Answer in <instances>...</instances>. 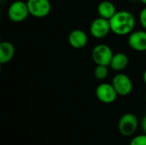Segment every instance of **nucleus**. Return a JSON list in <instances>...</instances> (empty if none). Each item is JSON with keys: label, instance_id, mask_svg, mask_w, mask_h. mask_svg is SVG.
Instances as JSON below:
<instances>
[{"label": "nucleus", "instance_id": "aec40b11", "mask_svg": "<svg viewBox=\"0 0 146 145\" xmlns=\"http://www.w3.org/2000/svg\"><path fill=\"white\" fill-rule=\"evenodd\" d=\"M145 102H146V95H145Z\"/></svg>", "mask_w": 146, "mask_h": 145}, {"label": "nucleus", "instance_id": "4468645a", "mask_svg": "<svg viewBox=\"0 0 146 145\" xmlns=\"http://www.w3.org/2000/svg\"><path fill=\"white\" fill-rule=\"evenodd\" d=\"M109 74L108 66L104 65H97L94 69V76L98 80H104L107 78Z\"/></svg>", "mask_w": 146, "mask_h": 145}, {"label": "nucleus", "instance_id": "1a4fd4ad", "mask_svg": "<svg viewBox=\"0 0 146 145\" xmlns=\"http://www.w3.org/2000/svg\"><path fill=\"white\" fill-rule=\"evenodd\" d=\"M128 44L135 51H146V31L131 32L128 37Z\"/></svg>", "mask_w": 146, "mask_h": 145}, {"label": "nucleus", "instance_id": "f257e3e1", "mask_svg": "<svg viewBox=\"0 0 146 145\" xmlns=\"http://www.w3.org/2000/svg\"><path fill=\"white\" fill-rule=\"evenodd\" d=\"M109 21L111 32L119 36L130 34L135 26L133 15L127 10L117 11Z\"/></svg>", "mask_w": 146, "mask_h": 145}, {"label": "nucleus", "instance_id": "9d476101", "mask_svg": "<svg viewBox=\"0 0 146 145\" xmlns=\"http://www.w3.org/2000/svg\"><path fill=\"white\" fill-rule=\"evenodd\" d=\"M87 42H88L87 34L80 29L73 30L68 35V43L74 49L84 48L86 45Z\"/></svg>", "mask_w": 146, "mask_h": 145}, {"label": "nucleus", "instance_id": "412c9836", "mask_svg": "<svg viewBox=\"0 0 146 145\" xmlns=\"http://www.w3.org/2000/svg\"><path fill=\"white\" fill-rule=\"evenodd\" d=\"M133 1H134V0H133Z\"/></svg>", "mask_w": 146, "mask_h": 145}, {"label": "nucleus", "instance_id": "2eb2a0df", "mask_svg": "<svg viewBox=\"0 0 146 145\" xmlns=\"http://www.w3.org/2000/svg\"><path fill=\"white\" fill-rule=\"evenodd\" d=\"M129 145H146V134H142L134 137Z\"/></svg>", "mask_w": 146, "mask_h": 145}, {"label": "nucleus", "instance_id": "a211bd4d", "mask_svg": "<svg viewBox=\"0 0 146 145\" xmlns=\"http://www.w3.org/2000/svg\"><path fill=\"white\" fill-rule=\"evenodd\" d=\"M143 80H144L145 84L146 85V69L145 71L144 72V73H143Z\"/></svg>", "mask_w": 146, "mask_h": 145}, {"label": "nucleus", "instance_id": "20e7f679", "mask_svg": "<svg viewBox=\"0 0 146 145\" xmlns=\"http://www.w3.org/2000/svg\"><path fill=\"white\" fill-rule=\"evenodd\" d=\"M114 53L111 48L104 44L96 45L92 52V56L97 65L110 66Z\"/></svg>", "mask_w": 146, "mask_h": 145}, {"label": "nucleus", "instance_id": "7ed1b4c3", "mask_svg": "<svg viewBox=\"0 0 146 145\" xmlns=\"http://www.w3.org/2000/svg\"><path fill=\"white\" fill-rule=\"evenodd\" d=\"M139 126V121L135 115L127 113L123 115L118 123V128L120 133L124 137H130L133 135Z\"/></svg>", "mask_w": 146, "mask_h": 145}, {"label": "nucleus", "instance_id": "f3484780", "mask_svg": "<svg viewBox=\"0 0 146 145\" xmlns=\"http://www.w3.org/2000/svg\"><path fill=\"white\" fill-rule=\"evenodd\" d=\"M141 127H142V130L144 131V132L146 134V115L144 116V118L142 119V121H141Z\"/></svg>", "mask_w": 146, "mask_h": 145}, {"label": "nucleus", "instance_id": "ddd939ff", "mask_svg": "<svg viewBox=\"0 0 146 145\" xmlns=\"http://www.w3.org/2000/svg\"><path fill=\"white\" fill-rule=\"evenodd\" d=\"M116 8L115 4L110 1H102L98 7V13L100 17L105 18L107 20L111 19L116 13Z\"/></svg>", "mask_w": 146, "mask_h": 145}, {"label": "nucleus", "instance_id": "f03ea898", "mask_svg": "<svg viewBox=\"0 0 146 145\" xmlns=\"http://www.w3.org/2000/svg\"><path fill=\"white\" fill-rule=\"evenodd\" d=\"M30 15L27 2L16 0L13 2L8 9V16L13 22H21Z\"/></svg>", "mask_w": 146, "mask_h": 145}, {"label": "nucleus", "instance_id": "9b49d317", "mask_svg": "<svg viewBox=\"0 0 146 145\" xmlns=\"http://www.w3.org/2000/svg\"><path fill=\"white\" fill-rule=\"evenodd\" d=\"M15 49L11 42L4 41L0 44V63L6 64L9 62L15 56Z\"/></svg>", "mask_w": 146, "mask_h": 145}, {"label": "nucleus", "instance_id": "39448f33", "mask_svg": "<svg viewBox=\"0 0 146 145\" xmlns=\"http://www.w3.org/2000/svg\"><path fill=\"white\" fill-rule=\"evenodd\" d=\"M112 85L114 86L117 94L123 97L129 95L133 88L130 77L122 73H117L114 76L112 79Z\"/></svg>", "mask_w": 146, "mask_h": 145}, {"label": "nucleus", "instance_id": "6ab92c4d", "mask_svg": "<svg viewBox=\"0 0 146 145\" xmlns=\"http://www.w3.org/2000/svg\"><path fill=\"white\" fill-rule=\"evenodd\" d=\"M140 1H141L142 3H144V4H145L146 5V0H140Z\"/></svg>", "mask_w": 146, "mask_h": 145}, {"label": "nucleus", "instance_id": "6e6552de", "mask_svg": "<svg viewBox=\"0 0 146 145\" xmlns=\"http://www.w3.org/2000/svg\"><path fill=\"white\" fill-rule=\"evenodd\" d=\"M117 92L112 84L102 83L96 88V97L104 103H112L117 98Z\"/></svg>", "mask_w": 146, "mask_h": 145}, {"label": "nucleus", "instance_id": "0eeeda50", "mask_svg": "<svg viewBox=\"0 0 146 145\" xmlns=\"http://www.w3.org/2000/svg\"><path fill=\"white\" fill-rule=\"evenodd\" d=\"M110 31L111 29H110V21L100 16L93 20L90 26L91 34L92 35V37L98 39L104 38L106 36H108Z\"/></svg>", "mask_w": 146, "mask_h": 145}, {"label": "nucleus", "instance_id": "f8f14e48", "mask_svg": "<svg viewBox=\"0 0 146 145\" xmlns=\"http://www.w3.org/2000/svg\"><path fill=\"white\" fill-rule=\"evenodd\" d=\"M128 62H129V59L127 56L124 53L119 52V53L114 54L110 66L114 71L121 72L127 67Z\"/></svg>", "mask_w": 146, "mask_h": 145}, {"label": "nucleus", "instance_id": "423d86ee", "mask_svg": "<svg viewBox=\"0 0 146 145\" xmlns=\"http://www.w3.org/2000/svg\"><path fill=\"white\" fill-rule=\"evenodd\" d=\"M29 13L36 18L46 17L51 9L50 0H27Z\"/></svg>", "mask_w": 146, "mask_h": 145}, {"label": "nucleus", "instance_id": "dca6fc26", "mask_svg": "<svg viewBox=\"0 0 146 145\" xmlns=\"http://www.w3.org/2000/svg\"><path fill=\"white\" fill-rule=\"evenodd\" d=\"M139 21L142 26L146 30V7L141 10L139 14Z\"/></svg>", "mask_w": 146, "mask_h": 145}]
</instances>
